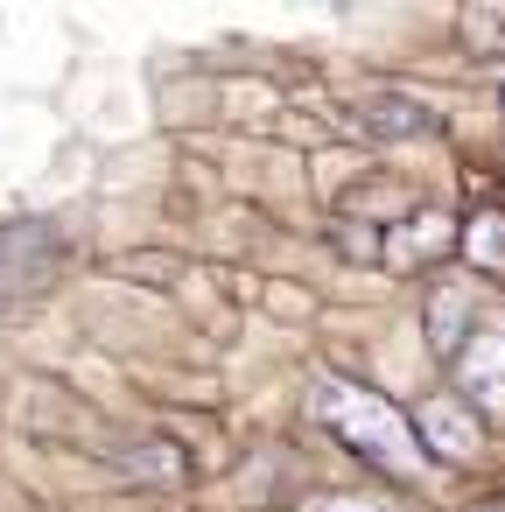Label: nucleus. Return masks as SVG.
I'll list each match as a JSON object with an SVG mask.
<instances>
[{
  "mask_svg": "<svg viewBox=\"0 0 505 512\" xmlns=\"http://www.w3.org/2000/svg\"><path fill=\"white\" fill-rule=\"evenodd\" d=\"M323 512H386V505H372V498H337V505H323Z\"/></svg>",
  "mask_w": 505,
  "mask_h": 512,
  "instance_id": "nucleus-5",
  "label": "nucleus"
},
{
  "mask_svg": "<svg viewBox=\"0 0 505 512\" xmlns=\"http://www.w3.org/2000/svg\"><path fill=\"white\" fill-rule=\"evenodd\" d=\"M316 414H323L358 456H372V463H393V470H414V463H421V456H414V435H407V414L386 407L379 393L351 386V379H323V386H316Z\"/></svg>",
  "mask_w": 505,
  "mask_h": 512,
  "instance_id": "nucleus-1",
  "label": "nucleus"
},
{
  "mask_svg": "<svg viewBox=\"0 0 505 512\" xmlns=\"http://www.w3.org/2000/svg\"><path fill=\"white\" fill-rule=\"evenodd\" d=\"M463 393H477L484 407H505V330H484L463 358Z\"/></svg>",
  "mask_w": 505,
  "mask_h": 512,
  "instance_id": "nucleus-2",
  "label": "nucleus"
},
{
  "mask_svg": "<svg viewBox=\"0 0 505 512\" xmlns=\"http://www.w3.org/2000/svg\"><path fill=\"white\" fill-rule=\"evenodd\" d=\"M421 428H428V442L449 449V456H477V442H484L477 421H470L456 400H428V407H421Z\"/></svg>",
  "mask_w": 505,
  "mask_h": 512,
  "instance_id": "nucleus-3",
  "label": "nucleus"
},
{
  "mask_svg": "<svg viewBox=\"0 0 505 512\" xmlns=\"http://www.w3.org/2000/svg\"><path fill=\"white\" fill-rule=\"evenodd\" d=\"M498 218H484V232H470V253L477 260H505V232H491Z\"/></svg>",
  "mask_w": 505,
  "mask_h": 512,
  "instance_id": "nucleus-4",
  "label": "nucleus"
}]
</instances>
